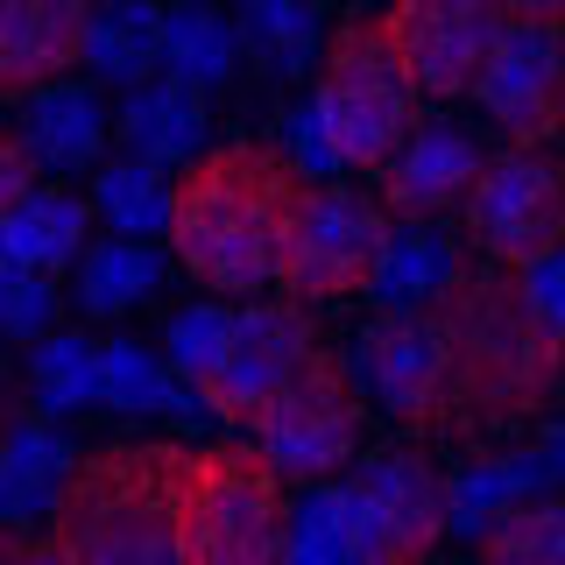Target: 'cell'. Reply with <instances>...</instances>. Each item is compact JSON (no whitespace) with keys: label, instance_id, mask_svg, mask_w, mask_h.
<instances>
[{"label":"cell","instance_id":"obj_1","mask_svg":"<svg viewBox=\"0 0 565 565\" xmlns=\"http://www.w3.org/2000/svg\"><path fill=\"white\" fill-rule=\"evenodd\" d=\"M431 332H438V431L452 446H481V438L530 424L552 403L565 375V340L530 311L516 269L467 262L446 276L431 297Z\"/></svg>","mask_w":565,"mask_h":565},{"label":"cell","instance_id":"obj_2","mask_svg":"<svg viewBox=\"0 0 565 565\" xmlns=\"http://www.w3.org/2000/svg\"><path fill=\"white\" fill-rule=\"evenodd\" d=\"M311 177L276 141H220L191 156L170 184V255L220 297H255L276 282L290 220L305 205Z\"/></svg>","mask_w":565,"mask_h":565},{"label":"cell","instance_id":"obj_3","mask_svg":"<svg viewBox=\"0 0 565 565\" xmlns=\"http://www.w3.org/2000/svg\"><path fill=\"white\" fill-rule=\"evenodd\" d=\"M177 446L128 438L71 459L57 502H50V544L64 565H177V509H170Z\"/></svg>","mask_w":565,"mask_h":565},{"label":"cell","instance_id":"obj_4","mask_svg":"<svg viewBox=\"0 0 565 565\" xmlns=\"http://www.w3.org/2000/svg\"><path fill=\"white\" fill-rule=\"evenodd\" d=\"M177 565H290V502L262 446H177Z\"/></svg>","mask_w":565,"mask_h":565},{"label":"cell","instance_id":"obj_5","mask_svg":"<svg viewBox=\"0 0 565 565\" xmlns=\"http://www.w3.org/2000/svg\"><path fill=\"white\" fill-rule=\"evenodd\" d=\"M311 114L326 128L332 156L347 170H382L424 120V93L403 71L396 43H388L382 14H353L326 35V57H318V93Z\"/></svg>","mask_w":565,"mask_h":565},{"label":"cell","instance_id":"obj_6","mask_svg":"<svg viewBox=\"0 0 565 565\" xmlns=\"http://www.w3.org/2000/svg\"><path fill=\"white\" fill-rule=\"evenodd\" d=\"M361 424H367V396L353 382V367L332 347H311L305 367L276 388V403L255 417L262 459L282 473V481H332V473L353 467L361 452Z\"/></svg>","mask_w":565,"mask_h":565},{"label":"cell","instance_id":"obj_7","mask_svg":"<svg viewBox=\"0 0 565 565\" xmlns=\"http://www.w3.org/2000/svg\"><path fill=\"white\" fill-rule=\"evenodd\" d=\"M459 220H467V241L481 247V262L530 269L537 255L565 247V163L552 149H523V141H509L502 156H481Z\"/></svg>","mask_w":565,"mask_h":565},{"label":"cell","instance_id":"obj_8","mask_svg":"<svg viewBox=\"0 0 565 565\" xmlns=\"http://www.w3.org/2000/svg\"><path fill=\"white\" fill-rule=\"evenodd\" d=\"M382 241H388V212L375 199H361L347 184H311L297 220H290L282 262H276L282 297H297V305L361 297L375 262H382Z\"/></svg>","mask_w":565,"mask_h":565},{"label":"cell","instance_id":"obj_9","mask_svg":"<svg viewBox=\"0 0 565 565\" xmlns=\"http://www.w3.org/2000/svg\"><path fill=\"white\" fill-rule=\"evenodd\" d=\"M311 347H318V326L297 297H282V305H247V311H234V326H226L220 361L199 375V403L212 417L255 431V417L269 411L276 388L305 367Z\"/></svg>","mask_w":565,"mask_h":565},{"label":"cell","instance_id":"obj_10","mask_svg":"<svg viewBox=\"0 0 565 565\" xmlns=\"http://www.w3.org/2000/svg\"><path fill=\"white\" fill-rule=\"evenodd\" d=\"M473 99L523 149H544L552 135H565V29L502 14V35H494L481 78H473Z\"/></svg>","mask_w":565,"mask_h":565},{"label":"cell","instance_id":"obj_11","mask_svg":"<svg viewBox=\"0 0 565 565\" xmlns=\"http://www.w3.org/2000/svg\"><path fill=\"white\" fill-rule=\"evenodd\" d=\"M382 29L424 99H467L502 35V0H388Z\"/></svg>","mask_w":565,"mask_h":565},{"label":"cell","instance_id":"obj_12","mask_svg":"<svg viewBox=\"0 0 565 565\" xmlns=\"http://www.w3.org/2000/svg\"><path fill=\"white\" fill-rule=\"evenodd\" d=\"M367 502V530H375V565H424L446 544V473L411 446L375 452L353 473Z\"/></svg>","mask_w":565,"mask_h":565},{"label":"cell","instance_id":"obj_13","mask_svg":"<svg viewBox=\"0 0 565 565\" xmlns=\"http://www.w3.org/2000/svg\"><path fill=\"white\" fill-rule=\"evenodd\" d=\"M353 382L382 403L403 431H438V332L431 311H375L353 347Z\"/></svg>","mask_w":565,"mask_h":565},{"label":"cell","instance_id":"obj_14","mask_svg":"<svg viewBox=\"0 0 565 565\" xmlns=\"http://www.w3.org/2000/svg\"><path fill=\"white\" fill-rule=\"evenodd\" d=\"M473 170H481V149H473L467 128H446V120H417V135L403 141L382 163V212L403 226H431L452 220L473 191Z\"/></svg>","mask_w":565,"mask_h":565},{"label":"cell","instance_id":"obj_15","mask_svg":"<svg viewBox=\"0 0 565 565\" xmlns=\"http://www.w3.org/2000/svg\"><path fill=\"white\" fill-rule=\"evenodd\" d=\"M93 0H0V93H43L85 64Z\"/></svg>","mask_w":565,"mask_h":565},{"label":"cell","instance_id":"obj_16","mask_svg":"<svg viewBox=\"0 0 565 565\" xmlns=\"http://www.w3.org/2000/svg\"><path fill=\"white\" fill-rule=\"evenodd\" d=\"M114 128H120V141H128L135 163L177 170V163H191V156H205L212 114H205V93H199V85H184V78H170V71H156L149 85H135V93L120 99Z\"/></svg>","mask_w":565,"mask_h":565},{"label":"cell","instance_id":"obj_17","mask_svg":"<svg viewBox=\"0 0 565 565\" xmlns=\"http://www.w3.org/2000/svg\"><path fill=\"white\" fill-rule=\"evenodd\" d=\"M22 149L35 170H99L106 163V114L99 93L85 85H43L29 93V120H22Z\"/></svg>","mask_w":565,"mask_h":565},{"label":"cell","instance_id":"obj_18","mask_svg":"<svg viewBox=\"0 0 565 565\" xmlns=\"http://www.w3.org/2000/svg\"><path fill=\"white\" fill-rule=\"evenodd\" d=\"M85 226H93V205L85 199L35 184L29 199L0 220V262L35 269V276H64V269H78V255H85Z\"/></svg>","mask_w":565,"mask_h":565},{"label":"cell","instance_id":"obj_19","mask_svg":"<svg viewBox=\"0 0 565 565\" xmlns=\"http://www.w3.org/2000/svg\"><path fill=\"white\" fill-rule=\"evenodd\" d=\"M71 459H78V446H71L57 424H43V417L14 424V431L0 438V523L22 530L35 516H50Z\"/></svg>","mask_w":565,"mask_h":565},{"label":"cell","instance_id":"obj_20","mask_svg":"<svg viewBox=\"0 0 565 565\" xmlns=\"http://www.w3.org/2000/svg\"><path fill=\"white\" fill-rule=\"evenodd\" d=\"M290 565H375V530L353 481H311L290 509Z\"/></svg>","mask_w":565,"mask_h":565},{"label":"cell","instance_id":"obj_21","mask_svg":"<svg viewBox=\"0 0 565 565\" xmlns=\"http://www.w3.org/2000/svg\"><path fill=\"white\" fill-rule=\"evenodd\" d=\"M93 403L106 411H135V417H199V388L184 375H170V361H156L135 340H106L93 347Z\"/></svg>","mask_w":565,"mask_h":565},{"label":"cell","instance_id":"obj_22","mask_svg":"<svg viewBox=\"0 0 565 565\" xmlns=\"http://www.w3.org/2000/svg\"><path fill=\"white\" fill-rule=\"evenodd\" d=\"M85 64H93V78L120 85V93L149 85L163 71V8L156 0H106V8H93Z\"/></svg>","mask_w":565,"mask_h":565},{"label":"cell","instance_id":"obj_23","mask_svg":"<svg viewBox=\"0 0 565 565\" xmlns=\"http://www.w3.org/2000/svg\"><path fill=\"white\" fill-rule=\"evenodd\" d=\"M537 488H544L537 452H473L467 467L446 481V530H452V537H473V544H481V530L502 523L509 509L530 502Z\"/></svg>","mask_w":565,"mask_h":565},{"label":"cell","instance_id":"obj_24","mask_svg":"<svg viewBox=\"0 0 565 565\" xmlns=\"http://www.w3.org/2000/svg\"><path fill=\"white\" fill-rule=\"evenodd\" d=\"M452 269H459V247L438 234V226H388L382 262H375V276H367V297H375L382 311H424L446 290Z\"/></svg>","mask_w":565,"mask_h":565},{"label":"cell","instance_id":"obj_25","mask_svg":"<svg viewBox=\"0 0 565 565\" xmlns=\"http://www.w3.org/2000/svg\"><path fill=\"white\" fill-rule=\"evenodd\" d=\"M241 64V22H226L205 0H184V8L163 14V71L184 85H226Z\"/></svg>","mask_w":565,"mask_h":565},{"label":"cell","instance_id":"obj_26","mask_svg":"<svg viewBox=\"0 0 565 565\" xmlns=\"http://www.w3.org/2000/svg\"><path fill=\"white\" fill-rule=\"evenodd\" d=\"M93 212L120 241H149L170 226V177L156 163H135V156H106L93 170Z\"/></svg>","mask_w":565,"mask_h":565},{"label":"cell","instance_id":"obj_27","mask_svg":"<svg viewBox=\"0 0 565 565\" xmlns=\"http://www.w3.org/2000/svg\"><path fill=\"white\" fill-rule=\"evenodd\" d=\"M241 43H255V57L276 78H297L326 57V22L318 0H241Z\"/></svg>","mask_w":565,"mask_h":565},{"label":"cell","instance_id":"obj_28","mask_svg":"<svg viewBox=\"0 0 565 565\" xmlns=\"http://www.w3.org/2000/svg\"><path fill=\"white\" fill-rule=\"evenodd\" d=\"M156 276H163L156 247L114 234V241H99V247H85V255H78V305L93 311V318H120V311L149 305Z\"/></svg>","mask_w":565,"mask_h":565},{"label":"cell","instance_id":"obj_29","mask_svg":"<svg viewBox=\"0 0 565 565\" xmlns=\"http://www.w3.org/2000/svg\"><path fill=\"white\" fill-rule=\"evenodd\" d=\"M481 565H565V494H530L481 530Z\"/></svg>","mask_w":565,"mask_h":565},{"label":"cell","instance_id":"obj_30","mask_svg":"<svg viewBox=\"0 0 565 565\" xmlns=\"http://www.w3.org/2000/svg\"><path fill=\"white\" fill-rule=\"evenodd\" d=\"M29 382H35V411L43 417H71L93 403V340L78 332H43L29 353Z\"/></svg>","mask_w":565,"mask_h":565},{"label":"cell","instance_id":"obj_31","mask_svg":"<svg viewBox=\"0 0 565 565\" xmlns=\"http://www.w3.org/2000/svg\"><path fill=\"white\" fill-rule=\"evenodd\" d=\"M226 326H234V311L226 305H191V311H177L170 318V332H163V361H170V375H184L191 388H199V375L212 361H220V347H226Z\"/></svg>","mask_w":565,"mask_h":565},{"label":"cell","instance_id":"obj_32","mask_svg":"<svg viewBox=\"0 0 565 565\" xmlns=\"http://www.w3.org/2000/svg\"><path fill=\"white\" fill-rule=\"evenodd\" d=\"M57 318V282L0 262V340H43Z\"/></svg>","mask_w":565,"mask_h":565},{"label":"cell","instance_id":"obj_33","mask_svg":"<svg viewBox=\"0 0 565 565\" xmlns=\"http://www.w3.org/2000/svg\"><path fill=\"white\" fill-rule=\"evenodd\" d=\"M516 282H523L530 311H537L544 326L565 340V247H552V255H537L530 269H516Z\"/></svg>","mask_w":565,"mask_h":565},{"label":"cell","instance_id":"obj_34","mask_svg":"<svg viewBox=\"0 0 565 565\" xmlns=\"http://www.w3.org/2000/svg\"><path fill=\"white\" fill-rule=\"evenodd\" d=\"M282 156H290L297 170L318 184V170H340V156H332V141H326V128H318V114L311 106H297V114H282V141H276Z\"/></svg>","mask_w":565,"mask_h":565},{"label":"cell","instance_id":"obj_35","mask_svg":"<svg viewBox=\"0 0 565 565\" xmlns=\"http://www.w3.org/2000/svg\"><path fill=\"white\" fill-rule=\"evenodd\" d=\"M35 177H43V170L29 163L22 135H8V128H0V220H8V212H14V205H22L29 191H35Z\"/></svg>","mask_w":565,"mask_h":565},{"label":"cell","instance_id":"obj_36","mask_svg":"<svg viewBox=\"0 0 565 565\" xmlns=\"http://www.w3.org/2000/svg\"><path fill=\"white\" fill-rule=\"evenodd\" d=\"M509 22H544V29H565V0H502Z\"/></svg>","mask_w":565,"mask_h":565},{"label":"cell","instance_id":"obj_37","mask_svg":"<svg viewBox=\"0 0 565 565\" xmlns=\"http://www.w3.org/2000/svg\"><path fill=\"white\" fill-rule=\"evenodd\" d=\"M537 467H544V481H558V488H565V424H552V431H544Z\"/></svg>","mask_w":565,"mask_h":565},{"label":"cell","instance_id":"obj_38","mask_svg":"<svg viewBox=\"0 0 565 565\" xmlns=\"http://www.w3.org/2000/svg\"><path fill=\"white\" fill-rule=\"evenodd\" d=\"M22 565H64V552L50 537H22Z\"/></svg>","mask_w":565,"mask_h":565},{"label":"cell","instance_id":"obj_39","mask_svg":"<svg viewBox=\"0 0 565 565\" xmlns=\"http://www.w3.org/2000/svg\"><path fill=\"white\" fill-rule=\"evenodd\" d=\"M22 537L29 530H0V565H22Z\"/></svg>","mask_w":565,"mask_h":565}]
</instances>
